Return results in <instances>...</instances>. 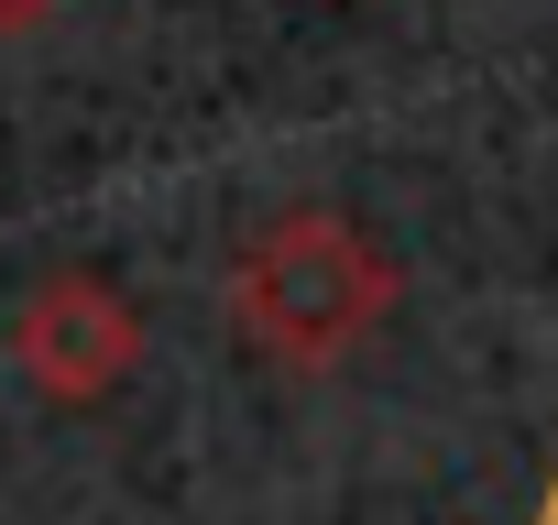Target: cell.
<instances>
[{"instance_id": "obj_1", "label": "cell", "mask_w": 558, "mask_h": 525, "mask_svg": "<svg viewBox=\"0 0 558 525\" xmlns=\"http://www.w3.org/2000/svg\"><path fill=\"white\" fill-rule=\"evenodd\" d=\"M230 329L263 362H340L362 351L395 296H405V262L351 219V208H274L241 252H230Z\"/></svg>"}, {"instance_id": "obj_2", "label": "cell", "mask_w": 558, "mask_h": 525, "mask_svg": "<svg viewBox=\"0 0 558 525\" xmlns=\"http://www.w3.org/2000/svg\"><path fill=\"white\" fill-rule=\"evenodd\" d=\"M12 351H23V383H34L45 405H110V394L132 383V362H143V307H132L110 274L77 262V274H56V285L23 296Z\"/></svg>"}, {"instance_id": "obj_3", "label": "cell", "mask_w": 558, "mask_h": 525, "mask_svg": "<svg viewBox=\"0 0 558 525\" xmlns=\"http://www.w3.org/2000/svg\"><path fill=\"white\" fill-rule=\"evenodd\" d=\"M66 0H0V34H34V23H56Z\"/></svg>"}, {"instance_id": "obj_4", "label": "cell", "mask_w": 558, "mask_h": 525, "mask_svg": "<svg viewBox=\"0 0 558 525\" xmlns=\"http://www.w3.org/2000/svg\"><path fill=\"white\" fill-rule=\"evenodd\" d=\"M514 525H558V471H547V481H536V503H525V514H514Z\"/></svg>"}]
</instances>
